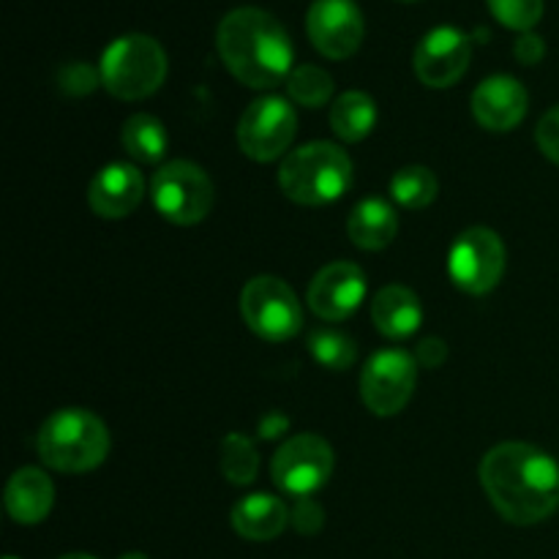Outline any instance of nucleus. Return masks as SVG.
<instances>
[{
  "label": "nucleus",
  "instance_id": "2",
  "mask_svg": "<svg viewBox=\"0 0 559 559\" xmlns=\"http://www.w3.org/2000/svg\"><path fill=\"white\" fill-rule=\"evenodd\" d=\"M216 47L229 74L257 91L282 85L293 74L289 33L276 16L254 5L233 9L218 22Z\"/></svg>",
  "mask_w": 559,
  "mask_h": 559
},
{
  "label": "nucleus",
  "instance_id": "18",
  "mask_svg": "<svg viewBox=\"0 0 559 559\" xmlns=\"http://www.w3.org/2000/svg\"><path fill=\"white\" fill-rule=\"evenodd\" d=\"M371 320L382 336L407 338L424 322V309L413 289L402 284H388L371 300Z\"/></svg>",
  "mask_w": 559,
  "mask_h": 559
},
{
  "label": "nucleus",
  "instance_id": "14",
  "mask_svg": "<svg viewBox=\"0 0 559 559\" xmlns=\"http://www.w3.org/2000/svg\"><path fill=\"white\" fill-rule=\"evenodd\" d=\"M366 298V273L353 262H331L309 284V309L320 320L342 322L360 309Z\"/></svg>",
  "mask_w": 559,
  "mask_h": 559
},
{
  "label": "nucleus",
  "instance_id": "36",
  "mask_svg": "<svg viewBox=\"0 0 559 559\" xmlns=\"http://www.w3.org/2000/svg\"><path fill=\"white\" fill-rule=\"evenodd\" d=\"M404 3H413V0H404Z\"/></svg>",
  "mask_w": 559,
  "mask_h": 559
},
{
  "label": "nucleus",
  "instance_id": "13",
  "mask_svg": "<svg viewBox=\"0 0 559 559\" xmlns=\"http://www.w3.org/2000/svg\"><path fill=\"white\" fill-rule=\"evenodd\" d=\"M306 31L317 52L344 60L358 52L366 22L355 0H314L306 14Z\"/></svg>",
  "mask_w": 559,
  "mask_h": 559
},
{
  "label": "nucleus",
  "instance_id": "24",
  "mask_svg": "<svg viewBox=\"0 0 559 559\" xmlns=\"http://www.w3.org/2000/svg\"><path fill=\"white\" fill-rule=\"evenodd\" d=\"M287 93L293 102H298L300 107L317 109L322 104H328V98L333 96V76L328 74L320 66H298L293 69L287 80Z\"/></svg>",
  "mask_w": 559,
  "mask_h": 559
},
{
  "label": "nucleus",
  "instance_id": "33",
  "mask_svg": "<svg viewBox=\"0 0 559 559\" xmlns=\"http://www.w3.org/2000/svg\"><path fill=\"white\" fill-rule=\"evenodd\" d=\"M284 429H287V418H282V415H276V413H271L267 418H262V424H260V435H265L267 440H271V437H278Z\"/></svg>",
  "mask_w": 559,
  "mask_h": 559
},
{
  "label": "nucleus",
  "instance_id": "4",
  "mask_svg": "<svg viewBox=\"0 0 559 559\" xmlns=\"http://www.w3.org/2000/svg\"><path fill=\"white\" fill-rule=\"evenodd\" d=\"M278 186L298 205H328L342 200L353 186V162L333 142H309L284 156Z\"/></svg>",
  "mask_w": 559,
  "mask_h": 559
},
{
  "label": "nucleus",
  "instance_id": "20",
  "mask_svg": "<svg viewBox=\"0 0 559 559\" xmlns=\"http://www.w3.org/2000/svg\"><path fill=\"white\" fill-rule=\"evenodd\" d=\"M347 233L358 249L364 251H380L393 243L399 233L396 211L388 205L380 197H369V200L358 202L347 218Z\"/></svg>",
  "mask_w": 559,
  "mask_h": 559
},
{
  "label": "nucleus",
  "instance_id": "21",
  "mask_svg": "<svg viewBox=\"0 0 559 559\" xmlns=\"http://www.w3.org/2000/svg\"><path fill=\"white\" fill-rule=\"evenodd\" d=\"M377 126V104L369 93L347 91L333 102L331 107V129L344 142H360L374 131Z\"/></svg>",
  "mask_w": 559,
  "mask_h": 559
},
{
  "label": "nucleus",
  "instance_id": "5",
  "mask_svg": "<svg viewBox=\"0 0 559 559\" xmlns=\"http://www.w3.org/2000/svg\"><path fill=\"white\" fill-rule=\"evenodd\" d=\"M102 85L123 102H140L153 96L164 85L167 76V52L156 38L145 33H129L120 36L104 49L102 63Z\"/></svg>",
  "mask_w": 559,
  "mask_h": 559
},
{
  "label": "nucleus",
  "instance_id": "19",
  "mask_svg": "<svg viewBox=\"0 0 559 559\" xmlns=\"http://www.w3.org/2000/svg\"><path fill=\"white\" fill-rule=\"evenodd\" d=\"M289 524V508L273 495H249L233 508V530L246 540H273Z\"/></svg>",
  "mask_w": 559,
  "mask_h": 559
},
{
  "label": "nucleus",
  "instance_id": "29",
  "mask_svg": "<svg viewBox=\"0 0 559 559\" xmlns=\"http://www.w3.org/2000/svg\"><path fill=\"white\" fill-rule=\"evenodd\" d=\"M535 140H538V147L544 151V156L559 164V104L538 120Z\"/></svg>",
  "mask_w": 559,
  "mask_h": 559
},
{
  "label": "nucleus",
  "instance_id": "34",
  "mask_svg": "<svg viewBox=\"0 0 559 559\" xmlns=\"http://www.w3.org/2000/svg\"><path fill=\"white\" fill-rule=\"evenodd\" d=\"M120 559H147V557L140 555V551H129V555H123Z\"/></svg>",
  "mask_w": 559,
  "mask_h": 559
},
{
  "label": "nucleus",
  "instance_id": "17",
  "mask_svg": "<svg viewBox=\"0 0 559 559\" xmlns=\"http://www.w3.org/2000/svg\"><path fill=\"white\" fill-rule=\"evenodd\" d=\"M55 502L52 480L36 467H22L5 486V508L16 524H38L49 516Z\"/></svg>",
  "mask_w": 559,
  "mask_h": 559
},
{
  "label": "nucleus",
  "instance_id": "28",
  "mask_svg": "<svg viewBox=\"0 0 559 559\" xmlns=\"http://www.w3.org/2000/svg\"><path fill=\"white\" fill-rule=\"evenodd\" d=\"M98 82H102V71L91 69L87 63H69L60 71V85H63V91L71 93V96H85V93H91Z\"/></svg>",
  "mask_w": 559,
  "mask_h": 559
},
{
  "label": "nucleus",
  "instance_id": "16",
  "mask_svg": "<svg viewBox=\"0 0 559 559\" xmlns=\"http://www.w3.org/2000/svg\"><path fill=\"white\" fill-rule=\"evenodd\" d=\"M530 96L516 76L495 74L480 82L473 93V115L484 129L511 131L527 115Z\"/></svg>",
  "mask_w": 559,
  "mask_h": 559
},
{
  "label": "nucleus",
  "instance_id": "32",
  "mask_svg": "<svg viewBox=\"0 0 559 559\" xmlns=\"http://www.w3.org/2000/svg\"><path fill=\"white\" fill-rule=\"evenodd\" d=\"M448 358V347L442 338H424L415 349V360H418L424 369H440Z\"/></svg>",
  "mask_w": 559,
  "mask_h": 559
},
{
  "label": "nucleus",
  "instance_id": "1",
  "mask_svg": "<svg viewBox=\"0 0 559 559\" xmlns=\"http://www.w3.org/2000/svg\"><path fill=\"white\" fill-rule=\"evenodd\" d=\"M480 484L511 524H538L559 506V464L527 442H502L480 462Z\"/></svg>",
  "mask_w": 559,
  "mask_h": 559
},
{
  "label": "nucleus",
  "instance_id": "31",
  "mask_svg": "<svg viewBox=\"0 0 559 559\" xmlns=\"http://www.w3.org/2000/svg\"><path fill=\"white\" fill-rule=\"evenodd\" d=\"M513 55H516L519 63H524V66L540 63V58H544V55H546L544 38H540L538 33H533V31L522 33V36L516 38V47H513Z\"/></svg>",
  "mask_w": 559,
  "mask_h": 559
},
{
  "label": "nucleus",
  "instance_id": "23",
  "mask_svg": "<svg viewBox=\"0 0 559 559\" xmlns=\"http://www.w3.org/2000/svg\"><path fill=\"white\" fill-rule=\"evenodd\" d=\"M437 191H440V180L429 167H420V164L402 167L391 178V197L407 211L429 207L437 200Z\"/></svg>",
  "mask_w": 559,
  "mask_h": 559
},
{
  "label": "nucleus",
  "instance_id": "25",
  "mask_svg": "<svg viewBox=\"0 0 559 559\" xmlns=\"http://www.w3.org/2000/svg\"><path fill=\"white\" fill-rule=\"evenodd\" d=\"M309 349L317 364L333 371L349 369L355 364V358H358V349H355L353 338L333 331V328H317V331H311Z\"/></svg>",
  "mask_w": 559,
  "mask_h": 559
},
{
  "label": "nucleus",
  "instance_id": "6",
  "mask_svg": "<svg viewBox=\"0 0 559 559\" xmlns=\"http://www.w3.org/2000/svg\"><path fill=\"white\" fill-rule=\"evenodd\" d=\"M153 207L178 227L200 224L216 202L213 180L202 167L191 162H169L153 175Z\"/></svg>",
  "mask_w": 559,
  "mask_h": 559
},
{
  "label": "nucleus",
  "instance_id": "11",
  "mask_svg": "<svg viewBox=\"0 0 559 559\" xmlns=\"http://www.w3.org/2000/svg\"><path fill=\"white\" fill-rule=\"evenodd\" d=\"M418 360L404 349H382L366 364L360 377V396L364 404L380 418L402 413L415 393L418 380Z\"/></svg>",
  "mask_w": 559,
  "mask_h": 559
},
{
  "label": "nucleus",
  "instance_id": "27",
  "mask_svg": "<svg viewBox=\"0 0 559 559\" xmlns=\"http://www.w3.org/2000/svg\"><path fill=\"white\" fill-rule=\"evenodd\" d=\"M497 22L519 33L533 31L544 16V0H486Z\"/></svg>",
  "mask_w": 559,
  "mask_h": 559
},
{
  "label": "nucleus",
  "instance_id": "8",
  "mask_svg": "<svg viewBox=\"0 0 559 559\" xmlns=\"http://www.w3.org/2000/svg\"><path fill=\"white\" fill-rule=\"evenodd\" d=\"M451 282L467 295H486L506 273V243L489 227H469L453 240L448 254Z\"/></svg>",
  "mask_w": 559,
  "mask_h": 559
},
{
  "label": "nucleus",
  "instance_id": "9",
  "mask_svg": "<svg viewBox=\"0 0 559 559\" xmlns=\"http://www.w3.org/2000/svg\"><path fill=\"white\" fill-rule=\"evenodd\" d=\"M298 131V115L282 96H262L238 120V145L254 162H276L289 151Z\"/></svg>",
  "mask_w": 559,
  "mask_h": 559
},
{
  "label": "nucleus",
  "instance_id": "35",
  "mask_svg": "<svg viewBox=\"0 0 559 559\" xmlns=\"http://www.w3.org/2000/svg\"><path fill=\"white\" fill-rule=\"evenodd\" d=\"M60 559H96V557H91V555H66V557H60Z\"/></svg>",
  "mask_w": 559,
  "mask_h": 559
},
{
  "label": "nucleus",
  "instance_id": "30",
  "mask_svg": "<svg viewBox=\"0 0 559 559\" xmlns=\"http://www.w3.org/2000/svg\"><path fill=\"white\" fill-rule=\"evenodd\" d=\"M289 522L295 524V530L304 535H314L322 530V522H325V516H322V508L317 506L311 497H304V500H298V506L289 511Z\"/></svg>",
  "mask_w": 559,
  "mask_h": 559
},
{
  "label": "nucleus",
  "instance_id": "22",
  "mask_svg": "<svg viewBox=\"0 0 559 559\" xmlns=\"http://www.w3.org/2000/svg\"><path fill=\"white\" fill-rule=\"evenodd\" d=\"M120 142H123V151L129 153L134 162L158 164L164 156H167L169 134L156 115L136 112L123 123Z\"/></svg>",
  "mask_w": 559,
  "mask_h": 559
},
{
  "label": "nucleus",
  "instance_id": "12",
  "mask_svg": "<svg viewBox=\"0 0 559 559\" xmlns=\"http://www.w3.org/2000/svg\"><path fill=\"white\" fill-rule=\"evenodd\" d=\"M473 60V38L453 25L431 27L418 41L413 69L426 87L456 85Z\"/></svg>",
  "mask_w": 559,
  "mask_h": 559
},
{
  "label": "nucleus",
  "instance_id": "15",
  "mask_svg": "<svg viewBox=\"0 0 559 559\" xmlns=\"http://www.w3.org/2000/svg\"><path fill=\"white\" fill-rule=\"evenodd\" d=\"M145 197V178L126 162L107 164L98 169L87 186V205L102 218H126L140 207Z\"/></svg>",
  "mask_w": 559,
  "mask_h": 559
},
{
  "label": "nucleus",
  "instance_id": "37",
  "mask_svg": "<svg viewBox=\"0 0 559 559\" xmlns=\"http://www.w3.org/2000/svg\"><path fill=\"white\" fill-rule=\"evenodd\" d=\"M5 559H16V557H5Z\"/></svg>",
  "mask_w": 559,
  "mask_h": 559
},
{
  "label": "nucleus",
  "instance_id": "26",
  "mask_svg": "<svg viewBox=\"0 0 559 559\" xmlns=\"http://www.w3.org/2000/svg\"><path fill=\"white\" fill-rule=\"evenodd\" d=\"M260 459H257V448L249 437L243 435H227L222 442V473L229 484L246 486L254 480Z\"/></svg>",
  "mask_w": 559,
  "mask_h": 559
},
{
  "label": "nucleus",
  "instance_id": "7",
  "mask_svg": "<svg viewBox=\"0 0 559 559\" xmlns=\"http://www.w3.org/2000/svg\"><path fill=\"white\" fill-rule=\"evenodd\" d=\"M240 314L265 342H289L304 328L298 295L276 276H257L246 284L240 293Z\"/></svg>",
  "mask_w": 559,
  "mask_h": 559
},
{
  "label": "nucleus",
  "instance_id": "3",
  "mask_svg": "<svg viewBox=\"0 0 559 559\" xmlns=\"http://www.w3.org/2000/svg\"><path fill=\"white\" fill-rule=\"evenodd\" d=\"M38 459L58 473H91L107 459L109 431L87 409H58L41 424L36 437Z\"/></svg>",
  "mask_w": 559,
  "mask_h": 559
},
{
  "label": "nucleus",
  "instance_id": "10",
  "mask_svg": "<svg viewBox=\"0 0 559 559\" xmlns=\"http://www.w3.org/2000/svg\"><path fill=\"white\" fill-rule=\"evenodd\" d=\"M333 473V448L317 435H295L276 451L271 464L273 484L287 495L311 497Z\"/></svg>",
  "mask_w": 559,
  "mask_h": 559
}]
</instances>
